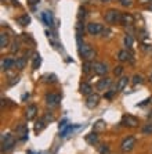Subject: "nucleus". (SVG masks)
<instances>
[{
	"mask_svg": "<svg viewBox=\"0 0 152 154\" xmlns=\"http://www.w3.org/2000/svg\"><path fill=\"white\" fill-rule=\"evenodd\" d=\"M82 17H83V18L86 17V10L83 7L79 8V20H82Z\"/></svg>",
	"mask_w": 152,
	"mask_h": 154,
	"instance_id": "34",
	"label": "nucleus"
},
{
	"mask_svg": "<svg viewBox=\"0 0 152 154\" xmlns=\"http://www.w3.org/2000/svg\"><path fill=\"white\" fill-rule=\"evenodd\" d=\"M148 117H149V118H151V119H152V112H151V115H148Z\"/></svg>",
	"mask_w": 152,
	"mask_h": 154,
	"instance_id": "43",
	"label": "nucleus"
},
{
	"mask_svg": "<svg viewBox=\"0 0 152 154\" xmlns=\"http://www.w3.org/2000/svg\"><path fill=\"white\" fill-rule=\"evenodd\" d=\"M93 129H94V132H97V131H103V129H105V122L104 121H97L96 124H94V126H93Z\"/></svg>",
	"mask_w": 152,
	"mask_h": 154,
	"instance_id": "24",
	"label": "nucleus"
},
{
	"mask_svg": "<svg viewBox=\"0 0 152 154\" xmlns=\"http://www.w3.org/2000/svg\"><path fill=\"white\" fill-rule=\"evenodd\" d=\"M134 146H136V139L133 136H129L122 142L120 149H122V151H130V150H133V147Z\"/></svg>",
	"mask_w": 152,
	"mask_h": 154,
	"instance_id": "4",
	"label": "nucleus"
},
{
	"mask_svg": "<svg viewBox=\"0 0 152 154\" xmlns=\"http://www.w3.org/2000/svg\"><path fill=\"white\" fill-rule=\"evenodd\" d=\"M98 151H100L101 154H108V153H109V149H108L106 146H100Z\"/></svg>",
	"mask_w": 152,
	"mask_h": 154,
	"instance_id": "31",
	"label": "nucleus"
},
{
	"mask_svg": "<svg viewBox=\"0 0 152 154\" xmlns=\"http://www.w3.org/2000/svg\"><path fill=\"white\" fill-rule=\"evenodd\" d=\"M17 135H19L22 140H26V137H28V126L25 125V124H21V125H18V128H17Z\"/></svg>",
	"mask_w": 152,
	"mask_h": 154,
	"instance_id": "13",
	"label": "nucleus"
},
{
	"mask_svg": "<svg viewBox=\"0 0 152 154\" xmlns=\"http://www.w3.org/2000/svg\"><path fill=\"white\" fill-rule=\"evenodd\" d=\"M133 83L137 85V83H142V76L141 75H134L133 76Z\"/></svg>",
	"mask_w": 152,
	"mask_h": 154,
	"instance_id": "30",
	"label": "nucleus"
},
{
	"mask_svg": "<svg viewBox=\"0 0 152 154\" xmlns=\"http://www.w3.org/2000/svg\"><path fill=\"white\" fill-rule=\"evenodd\" d=\"M91 90H93V88L90 83H82V86H80V93L82 94L88 96V94H91Z\"/></svg>",
	"mask_w": 152,
	"mask_h": 154,
	"instance_id": "16",
	"label": "nucleus"
},
{
	"mask_svg": "<svg viewBox=\"0 0 152 154\" xmlns=\"http://www.w3.org/2000/svg\"><path fill=\"white\" fill-rule=\"evenodd\" d=\"M120 18H122V13H119L118 10H109L108 13H105V21L108 24L120 22Z\"/></svg>",
	"mask_w": 152,
	"mask_h": 154,
	"instance_id": "3",
	"label": "nucleus"
},
{
	"mask_svg": "<svg viewBox=\"0 0 152 154\" xmlns=\"http://www.w3.org/2000/svg\"><path fill=\"white\" fill-rule=\"evenodd\" d=\"M87 32L88 35H98V33L103 32V25L101 24H97V22H90L87 24Z\"/></svg>",
	"mask_w": 152,
	"mask_h": 154,
	"instance_id": "5",
	"label": "nucleus"
},
{
	"mask_svg": "<svg viewBox=\"0 0 152 154\" xmlns=\"http://www.w3.org/2000/svg\"><path fill=\"white\" fill-rule=\"evenodd\" d=\"M98 101H100V96L98 94H88V97H87V101H86V106H87L88 108H94L98 104Z\"/></svg>",
	"mask_w": 152,
	"mask_h": 154,
	"instance_id": "9",
	"label": "nucleus"
},
{
	"mask_svg": "<svg viewBox=\"0 0 152 154\" xmlns=\"http://www.w3.org/2000/svg\"><path fill=\"white\" fill-rule=\"evenodd\" d=\"M15 65H17V68L18 69H24L25 68V65H26V57H21V58H18L17 61H15Z\"/></svg>",
	"mask_w": 152,
	"mask_h": 154,
	"instance_id": "22",
	"label": "nucleus"
},
{
	"mask_svg": "<svg viewBox=\"0 0 152 154\" xmlns=\"http://www.w3.org/2000/svg\"><path fill=\"white\" fill-rule=\"evenodd\" d=\"M7 43H8V36H7V33H1L0 35V47L1 49H4V47L7 46Z\"/></svg>",
	"mask_w": 152,
	"mask_h": 154,
	"instance_id": "23",
	"label": "nucleus"
},
{
	"mask_svg": "<svg viewBox=\"0 0 152 154\" xmlns=\"http://www.w3.org/2000/svg\"><path fill=\"white\" fill-rule=\"evenodd\" d=\"M101 2H109V0H101Z\"/></svg>",
	"mask_w": 152,
	"mask_h": 154,
	"instance_id": "44",
	"label": "nucleus"
},
{
	"mask_svg": "<svg viewBox=\"0 0 152 154\" xmlns=\"http://www.w3.org/2000/svg\"><path fill=\"white\" fill-rule=\"evenodd\" d=\"M120 24H123V25H126V26L133 25V24H134V17H133L131 14H129V13H122Z\"/></svg>",
	"mask_w": 152,
	"mask_h": 154,
	"instance_id": "8",
	"label": "nucleus"
},
{
	"mask_svg": "<svg viewBox=\"0 0 152 154\" xmlns=\"http://www.w3.org/2000/svg\"><path fill=\"white\" fill-rule=\"evenodd\" d=\"M86 142L90 143V144H96L97 142H98V136H97V133L93 132V133H90V135H87V136H86Z\"/></svg>",
	"mask_w": 152,
	"mask_h": 154,
	"instance_id": "19",
	"label": "nucleus"
},
{
	"mask_svg": "<svg viewBox=\"0 0 152 154\" xmlns=\"http://www.w3.org/2000/svg\"><path fill=\"white\" fill-rule=\"evenodd\" d=\"M18 49H19V47H18V43L14 42V43H13V47H11V53H15V51H18Z\"/></svg>",
	"mask_w": 152,
	"mask_h": 154,
	"instance_id": "35",
	"label": "nucleus"
},
{
	"mask_svg": "<svg viewBox=\"0 0 152 154\" xmlns=\"http://www.w3.org/2000/svg\"><path fill=\"white\" fill-rule=\"evenodd\" d=\"M46 126V121H44V118L39 119V121L36 122V125H35V132L36 133H39L40 131H43V128Z\"/></svg>",
	"mask_w": 152,
	"mask_h": 154,
	"instance_id": "21",
	"label": "nucleus"
},
{
	"mask_svg": "<svg viewBox=\"0 0 152 154\" xmlns=\"http://www.w3.org/2000/svg\"><path fill=\"white\" fill-rule=\"evenodd\" d=\"M127 83H129V78H127V76H122V78L118 81L116 89H118V90H123L124 88L127 86Z\"/></svg>",
	"mask_w": 152,
	"mask_h": 154,
	"instance_id": "17",
	"label": "nucleus"
},
{
	"mask_svg": "<svg viewBox=\"0 0 152 154\" xmlns=\"http://www.w3.org/2000/svg\"><path fill=\"white\" fill-rule=\"evenodd\" d=\"M65 126H68L67 125V119H64V121H61L60 124H58V128H60V129L61 128H65Z\"/></svg>",
	"mask_w": 152,
	"mask_h": 154,
	"instance_id": "38",
	"label": "nucleus"
},
{
	"mask_svg": "<svg viewBox=\"0 0 152 154\" xmlns=\"http://www.w3.org/2000/svg\"><path fill=\"white\" fill-rule=\"evenodd\" d=\"M91 69H93V64L90 61H86L85 64H83V72H85V74H88Z\"/></svg>",
	"mask_w": 152,
	"mask_h": 154,
	"instance_id": "25",
	"label": "nucleus"
},
{
	"mask_svg": "<svg viewBox=\"0 0 152 154\" xmlns=\"http://www.w3.org/2000/svg\"><path fill=\"white\" fill-rule=\"evenodd\" d=\"M26 118H28V121H31V119H33L36 117V114H37V107H36L35 104H32V106H29L28 108H26Z\"/></svg>",
	"mask_w": 152,
	"mask_h": 154,
	"instance_id": "12",
	"label": "nucleus"
},
{
	"mask_svg": "<svg viewBox=\"0 0 152 154\" xmlns=\"http://www.w3.org/2000/svg\"><path fill=\"white\" fill-rule=\"evenodd\" d=\"M46 82H55V75H46Z\"/></svg>",
	"mask_w": 152,
	"mask_h": 154,
	"instance_id": "36",
	"label": "nucleus"
},
{
	"mask_svg": "<svg viewBox=\"0 0 152 154\" xmlns=\"http://www.w3.org/2000/svg\"><path fill=\"white\" fill-rule=\"evenodd\" d=\"M15 144V139L11 136L10 133H3L1 135V150L10 151Z\"/></svg>",
	"mask_w": 152,
	"mask_h": 154,
	"instance_id": "1",
	"label": "nucleus"
},
{
	"mask_svg": "<svg viewBox=\"0 0 152 154\" xmlns=\"http://www.w3.org/2000/svg\"><path fill=\"white\" fill-rule=\"evenodd\" d=\"M29 3L32 4V6H35L36 3H39V0H29Z\"/></svg>",
	"mask_w": 152,
	"mask_h": 154,
	"instance_id": "40",
	"label": "nucleus"
},
{
	"mask_svg": "<svg viewBox=\"0 0 152 154\" xmlns=\"http://www.w3.org/2000/svg\"><path fill=\"white\" fill-rule=\"evenodd\" d=\"M73 128H75V126H71V125L65 126V129H64V131H62V132H61V135H60V136H61V137H65V136H68V133H69V132H72V131H73Z\"/></svg>",
	"mask_w": 152,
	"mask_h": 154,
	"instance_id": "28",
	"label": "nucleus"
},
{
	"mask_svg": "<svg viewBox=\"0 0 152 154\" xmlns=\"http://www.w3.org/2000/svg\"><path fill=\"white\" fill-rule=\"evenodd\" d=\"M40 63H42V58H40L39 54H36V56H35V60H33V65H32L33 69H37V68H39Z\"/></svg>",
	"mask_w": 152,
	"mask_h": 154,
	"instance_id": "27",
	"label": "nucleus"
},
{
	"mask_svg": "<svg viewBox=\"0 0 152 154\" xmlns=\"http://www.w3.org/2000/svg\"><path fill=\"white\" fill-rule=\"evenodd\" d=\"M115 75H120V74H122V72H123V67H122V65H118L116 68H115Z\"/></svg>",
	"mask_w": 152,
	"mask_h": 154,
	"instance_id": "33",
	"label": "nucleus"
},
{
	"mask_svg": "<svg viewBox=\"0 0 152 154\" xmlns=\"http://www.w3.org/2000/svg\"><path fill=\"white\" fill-rule=\"evenodd\" d=\"M93 69H94V72H96L97 75H105L106 72H108L106 64H104V63H94L93 64Z\"/></svg>",
	"mask_w": 152,
	"mask_h": 154,
	"instance_id": "7",
	"label": "nucleus"
},
{
	"mask_svg": "<svg viewBox=\"0 0 152 154\" xmlns=\"http://www.w3.org/2000/svg\"><path fill=\"white\" fill-rule=\"evenodd\" d=\"M142 133H144V135H151L152 133V122L147 124V125L142 128Z\"/></svg>",
	"mask_w": 152,
	"mask_h": 154,
	"instance_id": "26",
	"label": "nucleus"
},
{
	"mask_svg": "<svg viewBox=\"0 0 152 154\" xmlns=\"http://www.w3.org/2000/svg\"><path fill=\"white\" fill-rule=\"evenodd\" d=\"M17 21H18V24H21V25H28L29 22H31V17H29L28 14H25V15H22V17H18L17 18Z\"/></svg>",
	"mask_w": 152,
	"mask_h": 154,
	"instance_id": "20",
	"label": "nucleus"
},
{
	"mask_svg": "<svg viewBox=\"0 0 152 154\" xmlns=\"http://www.w3.org/2000/svg\"><path fill=\"white\" fill-rule=\"evenodd\" d=\"M79 51H80L82 57L85 58L86 61H90L94 58V56H96V51L91 49V46L90 45H83V46L79 49Z\"/></svg>",
	"mask_w": 152,
	"mask_h": 154,
	"instance_id": "2",
	"label": "nucleus"
},
{
	"mask_svg": "<svg viewBox=\"0 0 152 154\" xmlns=\"http://www.w3.org/2000/svg\"><path fill=\"white\" fill-rule=\"evenodd\" d=\"M14 65H15V61L13 58H4V60H1V69L3 71L13 68Z\"/></svg>",
	"mask_w": 152,
	"mask_h": 154,
	"instance_id": "15",
	"label": "nucleus"
},
{
	"mask_svg": "<svg viewBox=\"0 0 152 154\" xmlns=\"http://www.w3.org/2000/svg\"><path fill=\"white\" fill-rule=\"evenodd\" d=\"M124 45H126L127 47L133 46V36H131V35H126V36H124Z\"/></svg>",
	"mask_w": 152,
	"mask_h": 154,
	"instance_id": "29",
	"label": "nucleus"
},
{
	"mask_svg": "<svg viewBox=\"0 0 152 154\" xmlns=\"http://www.w3.org/2000/svg\"><path fill=\"white\" fill-rule=\"evenodd\" d=\"M61 101V96L60 94H55V93H50L46 96V103L47 106H50V107H55V106H58Z\"/></svg>",
	"mask_w": 152,
	"mask_h": 154,
	"instance_id": "6",
	"label": "nucleus"
},
{
	"mask_svg": "<svg viewBox=\"0 0 152 154\" xmlns=\"http://www.w3.org/2000/svg\"><path fill=\"white\" fill-rule=\"evenodd\" d=\"M131 3H133V0H120V4H122V6H124V7L131 6Z\"/></svg>",
	"mask_w": 152,
	"mask_h": 154,
	"instance_id": "32",
	"label": "nucleus"
},
{
	"mask_svg": "<svg viewBox=\"0 0 152 154\" xmlns=\"http://www.w3.org/2000/svg\"><path fill=\"white\" fill-rule=\"evenodd\" d=\"M111 85V79L109 78H105V79H100L98 82H97V90H100V92H103V90H106L108 88H109Z\"/></svg>",
	"mask_w": 152,
	"mask_h": 154,
	"instance_id": "10",
	"label": "nucleus"
},
{
	"mask_svg": "<svg viewBox=\"0 0 152 154\" xmlns=\"http://www.w3.org/2000/svg\"><path fill=\"white\" fill-rule=\"evenodd\" d=\"M149 11H152V0H151V3H149Z\"/></svg>",
	"mask_w": 152,
	"mask_h": 154,
	"instance_id": "42",
	"label": "nucleus"
},
{
	"mask_svg": "<svg viewBox=\"0 0 152 154\" xmlns=\"http://www.w3.org/2000/svg\"><path fill=\"white\" fill-rule=\"evenodd\" d=\"M122 124H123V125H127V126H137L138 119L134 118V117H131V115H124Z\"/></svg>",
	"mask_w": 152,
	"mask_h": 154,
	"instance_id": "11",
	"label": "nucleus"
},
{
	"mask_svg": "<svg viewBox=\"0 0 152 154\" xmlns=\"http://www.w3.org/2000/svg\"><path fill=\"white\" fill-rule=\"evenodd\" d=\"M118 58H119L120 61H127L129 58H131V54L129 53L127 50H120L119 53H118Z\"/></svg>",
	"mask_w": 152,
	"mask_h": 154,
	"instance_id": "18",
	"label": "nucleus"
},
{
	"mask_svg": "<svg viewBox=\"0 0 152 154\" xmlns=\"http://www.w3.org/2000/svg\"><path fill=\"white\" fill-rule=\"evenodd\" d=\"M17 82H18V78H14V81H11L10 85H14V83H17Z\"/></svg>",
	"mask_w": 152,
	"mask_h": 154,
	"instance_id": "41",
	"label": "nucleus"
},
{
	"mask_svg": "<svg viewBox=\"0 0 152 154\" xmlns=\"http://www.w3.org/2000/svg\"><path fill=\"white\" fill-rule=\"evenodd\" d=\"M42 20L44 21L46 25L53 26V14H51V11H44L42 14Z\"/></svg>",
	"mask_w": 152,
	"mask_h": 154,
	"instance_id": "14",
	"label": "nucleus"
},
{
	"mask_svg": "<svg viewBox=\"0 0 152 154\" xmlns=\"http://www.w3.org/2000/svg\"><path fill=\"white\" fill-rule=\"evenodd\" d=\"M115 92H116V90H109V92H108V93L105 94V97H106V99H111V97H112L113 94H115Z\"/></svg>",
	"mask_w": 152,
	"mask_h": 154,
	"instance_id": "37",
	"label": "nucleus"
},
{
	"mask_svg": "<svg viewBox=\"0 0 152 154\" xmlns=\"http://www.w3.org/2000/svg\"><path fill=\"white\" fill-rule=\"evenodd\" d=\"M44 121H54V117L53 115H50V114H46V117H44Z\"/></svg>",
	"mask_w": 152,
	"mask_h": 154,
	"instance_id": "39",
	"label": "nucleus"
}]
</instances>
